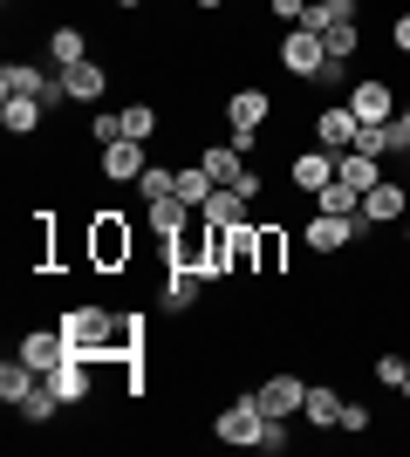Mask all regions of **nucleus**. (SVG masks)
I'll list each match as a JSON object with an SVG mask.
<instances>
[{"mask_svg": "<svg viewBox=\"0 0 410 457\" xmlns=\"http://www.w3.org/2000/svg\"><path fill=\"white\" fill-rule=\"evenodd\" d=\"M192 7H198V14H219V7H226V0H192Z\"/></svg>", "mask_w": 410, "mask_h": 457, "instance_id": "nucleus-38", "label": "nucleus"}, {"mask_svg": "<svg viewBox=\"0 0 410 457\" xmlns=\"http://www.w3.org/2000/svg\"><path fill=\"white\" fill-rule=\"evenodd\" d=\"M137 260V232L123 212H89V267L96 273H123Z\"/></svg>", "mask_w": 410, "mask_h": 457, "instance_id": "nucleus-1", "label": "nucleus"}, {"mask_svg": "<svg viewBox=\"0 0 410 457\" xmlns=\"http://www.w3.org/2000/svg\"><path fill=\"white\" fill-rule=\"evenodd\" d=\"M390 48H404V55H410V14L390 21Z\"/></svg>", "mask_w": 410, "mask_h": 457, "instance_id": "nucleus-37", "label": "nucleus"}, {"mask_svg": "<svg viewBox=\"0 0 410 457\" xmlns=\"http://www.w3.org/2000/svg\"><path fill=\"white\" fill-rule=\"evenodd\" d=\"M48 55H55V69H76V62H89V35H82V28H55V35H48Z\"/></svg>", "mask_w": 410, "mask_h": 457, "instance_id": "nucleus-28", "label": "nucleus"}, {"mask_svg": "<svg viewBox=\"0 0 410 457\" xmlns=\"http://www.w3.org/2000/svg\"><path fill=\"white\" fill-rule=\"evenodd\" d=\"M404 212H410V185H404V178H376V185L363 191V212H356V226L376 232V226H397Z\"/></svg>", "mask_w": 410, "mask_h": 457, "instance_id": "nucleus-4", "label": "nucleus"}, {"mask_svg": "<svg viewBox=\"0 0 410 457\" xmlns=\"http://www.w3.org/2000/svg\"><path fill=\"white\" fill-rule=\"evenodd\" d=\"M144 171H151V151H144L137 137H117V144H103V178H110V185H137Z\"/></svg>", "mask_w": 410, "mask_h": 457, "instance_id": "nucleus-9", "label": "nucleus"}, {"mask_svg": "<svg viewBox=\"0 0 410 457\" xmlns=\"http://www.w3.org/2000/svg\"><path fill=\"white\" fill-rule=\"evenodd\" d=\"M356 7L363 0H308V14H301V28H314V35H335V28H349Z\"/></svg>", "mask_w": 410, "mask_h": 457, "instance_id": "nucleus-21", "label": "nucleus"}, {"mask_svg": "<svg viewBox=\"0 0 410 457\" xmlns=\"http://www.w3.org/2000/svg\"><path fill=\"white\" fill-rule=\"evenodd\" d=\"M254 273H267V280H273V273H288V232L267 226V219L254 226Z\"/></svg>", "mask_w": 410, "mask_h": 457, "instance_id": "nucleus-17", "label": "nucleus"}, {"mask_svg": "<svg viewBox=\"0 0 410 457\" xmlns=\"http://www.w3.org/2000/svg\"><path fill=\"white\" fill-rule=\"evenodd\" d=\"M35 382H41V369H28L21 355H7V362H0V403H7V410H21V403L35 396Z\"/></svg>", "mask_w": 410, "mask_h": 457, "instance_id": "nucleus-19", "label": "nucleus"}, {"mask_svg": "<svg viewBox=\"0 0 410 457\" xmlns=\"http://www.w3.org/2000/svg\"><path fill=\"white\" fill-rule=\"evenodd\" d=\"M273 62H280L288 76L314 82V76H322V62H329V41L314 35V28H280V48H273Z\"/></svg>", "mask_w": 410, "mask_h": 457, "instance_id": "nucleus-3", "label": "nucleus"}, {"mask_svg": "<svg viewBox=\"0 0 410 457\" xmlns=\"http://www.w3.org/2000/svg\"><path fill=\"white\" fill-rule=\"evenodd\" d=\"M213 191H219V185H213V171H205V164H198V157H192V164H178V198H185V205H192V212L205 205V198H213Z\"/></svg>", "mask_w": 410, "mask_h": 457, "instance_id": "nucleus-27", "label": "nucleus"}, {"mask_svg": "<svg viewBox=\"0 0 410 457\" xmlns=\"http://www.w3.org/2000/svg\"><path fill=\"white\" fill-rule=\"evenodd\" d=\"M198 164L213 171V185H239V171H247V157H239L233 144H205V151H198Z\"/></svg>", "mask_w": 410, "mask_h": 457, "instance_id": "nucleus-25", "label": "nucleus"}, {"mask_svg": "<svg viewBox=\"0 0 410 457\" xmlns=\"http://www.w3.org/2000/svg\"><path fill=\"white\" fill-rule=\"evenodd\" d=\"M137 198H144V205H151V198H178V164H151V171L137 178Z\"/></svg>", "mask_w": 410, "mask_h": 457, "instance_id": "nucleus-29", "label": "nucleus"}, {"mask_svg": "<svg viewBox=\"0 0 410 457\" xmlns=\"http://www.w3.org/2000/svg\"><path fill=\"white\" fill-rule=\"evenodd\" d=\"M267 14L280 21V28H301V14H308V0H267Z\"/></svg>", "mask_w": 410, "mask_h": 457, "instance_id": "nucleus-33", "label": "nucleus"}, {"mask_svg": "<svg viewBox=\"0 0 410 457\" xmlns=\"http://www.w3.org/2000/svg\"><path fill=\"white\" fill-rule=\"evenodd\" d=\"M123 137V110H96V144H117Z\"/></svg>", "mask_w": 410, "mask_h": 457, "instance_id": "nucleus-35", "label": "nucleus"}, {"mask_svg": "<svg viewBox=\"0 0 410 457\" xmlns=\"http://www.w3.org/2000/svg\"><path fill=\"white\" fill-rule=\"evenodd\" d=\"M0 96H35V103H62V76H41L35 62H7L0 69Z\"/></svg>", "mask_w": 410, "mask_h": 457, "instance_id": "nucleus-6", "label": "nucleus"}, {"mask_svg": "<svg viewBox=\"0 0 410 457\" xmlns=\"http://www.w3.org/2000/svg\"><path fill=\"white\" fill-rule=\"evenodd\" d=\"M192 219H198V212L185 205V198H151V205H144V226H151L157 239H178V232L192 226Z\"/></svg>", "mask_w": 410, "mask_h": 457, "instance_id": "nucleus-18", "label": "nucleus"}, {"mask_svg": "<svg viewBox=\"0 0 410 457\" xmlns=\"http://www.w3.org/2000/svg\"><path fill=\"white\" fill-rule=\"evenodd\" d=\"M349 239H363V226H356V219H335V212H314L308 232H301V246L322 253V260H329V253H342Z\"/></svg>", "mask_w": 410, "mask_h": 457, "instance_id": "nucleus-8", "label": "nucleus"}, {"mask_svg": "<svg viewBox=\"0 0 410 457\" xmlns=\"http://www.w3.org/2000/svg\"><path fill=\"white\" fill-rule=\"evenodd\" d=\"M404 376H410L404 355H376V382H383V389H404Z\"/></svg>", "mask_w": 410, "mask_h": 457, "instance_id": "nucleus-32", "label": "nucleus"}, {"mask_svg": "<svg viewBox=\"0 0 410 457\" xmlns=\"http://www.w3.org/2000/svg\"><path fill=\"white\" fill-rule=\"evenodd\" d=\"M370 403H342V430H349V437H363V430H370Z\"/></svg>", "mask_w": 410, "mask_h": 457, "instance_id": "nucleus-34", "label": "nucleus"}, {"mask_svg": "<svg viewBox=\"0 0 410 457\" xmlns=\"http://www.w3.org/2000/svg\"><path fill=\"white\" fill-rule=\"evenodd\" d=\"M356 137H363V123H356V110L349 103H335V110H314V144L322 151H356Z\"/></svg>", "mask_w": 410, "mask_h": 457, "instance_id": "nucleus-7", "label": "nucleus"}, {"mask_svg": "<svg viewBox=\"0 0 410 457\" xmlns=\"http://www.w3.org/2000/svg\"><path fill=\"white\" fill-rule=\"evenodd\" d=\"M260 423H267V410H260V396L247 389V396H233V403L213 417V437L233 444V451H254V444H260Z\"/></svg>", "mask_w": 410, "mask_h": 457, "instance_id": "nucleus-2", "label": "nucleus"}, {"mask_svg": "<svg viewBox=\"0 0 410 457\" xmlns=\"http://www.w3.org/2000/svg\"><path fill=\"white\" fill-rule=\"evenodd\" d=\"M41 110H48V103H35V96H0V130L35 137L41 130Z\"/></svg>", "mask_w": 410, "mask_h": 457, "instance_id": "nucleus-20", "label": "nucleus"}, {"mask_svg": "<svg viewBox=\"0 0 410 457\" xmlns=\"http://www.w3.org/2000/svg\"><path fill=\"white\" fill-rule=\"evenodd\" d=\"M14 355H21L28 369H41V376H48V369H62L69 355H76V348H69V335H62V321H55V328H28Z\"/></svg>", "mask_w": 410, "mask_h": 457, "instance_id": "nucleus-5", "label": "nucleus"}, {"mask_svg": "<svg viewBox=\"0 0 410 457\" xmlns=\"http://www.w3.org/2000/svg\"><path fill=\"white\" fill-rule=\"evenodd\" d=\"M219 116H226L233 130H267V116H273V96L247 82V89H233V96H226V110H219Z\"/></svg>", "mask_w": 410, "mask_h": 457, "instance_id": "nucleus-12", "label": "nucleus"}, {"mask_svg": "<svg viewBox=\"0 0 410 457\" xmlns=\"http://www.w3.org/2000/svg\"><path fill=\"white\" fill-rule=\"evenodd\" d=\"M329 178H335V151H322V144H314V151H294V157H288V185H294V191H308V198H314V191L329 185Z\"/></svg>", "mask_w": 410, "mask_h": 457, "instance_id": "nucleus-13", "label": "nucleus"}, {"mask_svg": "<svg viewBox=\"0 0 410 457\" xmlns=\"http://www.w3.org/2000/svg\"><path fill=\"white\" fill-rule=\"evenodd\" d=\"M404 253H410V219H404Z\"/></svg>", "mask_w": 410, "mask_h": 457, "instance_id": "nucleus-42", "label": "nucleus"}, {"mask_svg": "<svg viewBox=\"0 0 410 457\" xmlns=\"http://www.w3.org/2000/svg\"><path fill=\"white\" fill-rule=\"evenodd\" d=\"M397 116H404V130H410V103H404V110H397Z\"/></svg>", "mask_w": 410, "mask_h": 457, "instance_id": "nucleus-41", "label": "nucleus"}, {"mask_svg": "<svg viewBox=\"0 0 410 457\" xmlns=\"http://www.w3.org/2000/svg\"><path fill=\"white\" fill-rule=\"evenodd\" d=\"M198 287H205V273H192V267H164V307H172V314L198 307Z\"/></svg>", "mask_w": 410, "mask_h": 457, "instance_id": "nucleus-23", "label": "nucleus"}, {"mask_svg": "<svg viewBox=\"0 0 410 457\" xmlns=\"http://www.w3.org/2000/svg\"><path fill=\"white\" fill-rule=\"evenodd\" d=\"M349 110H356V123H390V116H397V89L383 76H363L349 89Z\"/></svg>", "mask_w": 410, "mask_h": 457, "instance_id": "nucleus-10", "label": "nucleus"}, {"mask_svg": "<svg viewBox=\"0 0 410 457\" xmlns=\"http://www.w3.org/2000/svg\"><path fill=\"white\" fill-rule=\"evenodd\" d=\"M314 212H335V219H356V212H363V191H356V185H342V178H329V185L314 191Z\"/></svg>", "mask_w": 410, "mask_h": 457, "instance_id": "nucleus-26", "label": "nucleus"}, {"mask_svg": "<svg viewBox=\"0 0 410 457\" xmlns=\"http://www.w3.org/2000/svg\"><path fill=\"white\" fill-rule=\"evenodd\" d=\"M89 376H96V355H69V362H62V369H48V389H55V396H62V410L89 396Z\"/></svg>", "mask_w": 410, "mask_h": 457, "instance_id": "nucleus-14", "label": "nucleus"}, {"mask_svg": "<svg viewBox=\"0 0 410 457\" xmlns=\"http://www.w3.org/2000/svg\"><path fill=\"white\" fill-rule=\"evenodd\" d=\"M254 396H260V410H267V417H288V423H294V417H301V403H308V382H301V376H267Z\"/></svg>", "mask_w": 410, "mask_h": 457, "instance_id": "nucleus-11", "label": "nucleus"}, {"mask_svg": "<svg viewBox=\"0 0 410 457\" xmlns=\"http://www.w3.org/2000/svg\"><path fill=\"white\" fill-rule=\"evenodd\" d=\"M301 423H308V430H342V389H329V382H308Z\"/></svg>", "mask_w": 410, "mask_h": 457, "instance_id": "nucleus-15", "label": "nucleus"}, {"mask_svg": "<svg viewBox=\"0 0 410 457\" xmlns=\"http://www.w3.org/2000/svg\"><path fill=\"white\" fill-rule=\"evenodd\" d=\"M335 178H342V185H356V191H370L376 178H383V157H370V151H342V157H335Z\"/></svg>", "mask_w": 410, "mask_h": 457, "instance_id": "nucleus-24", "label": "nucleus"}, {"mask_svg": "<svg viewBox=\"0 0 410 457\" xmlns=\"http://www.w3.org/2000/svg\"><path fill=\"white\" fill-rule=\"evenodd\" d=\"M55 76H62V89L76 96V103H103V89H110V69H103L96 55L76 62V69H55Z\"/></svg>", "mask_w": 410, "mask_h": 457, "instance_id": "nucleus-16", "label": "nucleus"}, {"mask_svg": "<svg viewBox=\"0 0 410 457\" xmlns=\"http://www.w3.org/2000/svg\"><path fill=\"white\" fill-rule=\"evenodd\" d=\"M117 7H123V14H130V7H144V0H117Z\"/></svg>", "mask_w": 410, "mask_h": 457, "instance_id": "nucleus-39", "label": "nucleus"}, {"mask_svg": "<svg viewBox=\"0 0 410 457\" xmlns=\"http://www.w3.org/2000/svg\"><path fill=\"white\" fill-rule=\"evenodd\" d=\"M151 130H157V110H151V103H130V110H123V137L151 144Z\"/></svg>", "mask_w": 410, "mask_h": 457, "instance_id": "nucleus-31", "label": "nucleus"}, {"mask_svg": "<svg viewBox=\"0 0 410 457\" xmlns=\"http://www.w3.org/2000/svg\"><path fill=\"white\" fill-rule=\"evenodd\" d=\"M55 410H62V396H55V389H48V376H41V382H35V396L21 403V417H28V423H48V417H55Z\"/></svg>", "mask_w": 410, "mask_h": 457, "instance_id": "nucleus-30", "label": "nucleus"}, {"mask_svg": "<svg viewBox=\"0 0 410 457\" xmlns=\"http://www.w3.org/2000/svg\"><path fill=\"white\" fill-rule=\"evenodd\" d=\"M233 191H239V198H247V205H254V198H260V191H267V185H260V171H254V164H247V171H239V185H233Z\"/></svg>", "mask_w": 410, "mask_h": 457, "instance_id": "nucleus-36", "label": "nucleus"}, {"mask_svg": "<svg viewBox=\"0 0 410 457\" xmlns=\"http://www.w3.org/2000/svg\"><path fill=\"white\" fill-rule=\"evenodd\" d=\"M198 219H213V226H247V219H254V205H247V198H239L233 185H219L213 198L198 205Z\"/></svg>", "mask_w": 410, "mask_h": 457, "instance_id": "nucleus-22", "label": "nucleus"}, {"mask_svg": "<svg viewBox=\"0 0 410 457\" xmlns=\"http://www.w3.org/2000/svg\"><path fill=\"white\" fill-rule=\"evenodd\" d=\"M397 396H404V403H410V376H404V389H397Z\"/></svg>", "mask_w": 410, "mask_h": 457, "instance_id": "nucleus-40", "label": "nucleus"}]
</instances>
